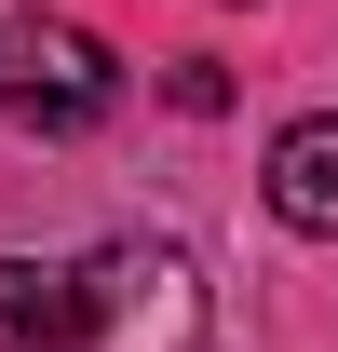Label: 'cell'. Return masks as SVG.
I'll return each instance as SVG.
<instances>
[{
  "label": "cell",
  "instance_id": "obj_2",
  "mask_svg": "<svg viewBox=\"0 0 338 352\" xmlns=\"http://www.w3.org/2000/svg\"><path fill=\"white\" fill-rule=\"evenodd\" d=\"M0 109L27 135H82L122 109V54L95 41V28H68V14H27L14 41H0Z\"/></svg>",
  "mask_w": 338,
  "mask_h": 352
},
{
  "label": "cell",
  "instance_id": "obj_3",
  "mask_svg": "<svg viewBox=\"0 0 338 352\" xmlns=\"http://www.w3.org/2000/svg\"><path fill=\"white\" fill-rule=\"evenodd\" d=\"M271 217L311 230V244H338V109H311V122L271 135Z\"/></svg>",
  "mask_w": 338,
  "mask_h": 352
},
{
  "label": "cell",
  "instance_id": "obj_1",
  "mask_svg": "<svg viewBox=\"0 0 338 352\" xmlns=\"http://www.w3.org/2000/svg\"><path fill=\"white\" fill-rule=\"evenodd\" d=\"M68 352H203V258L122 230L68 271Z\"/></svg>",
  "mask_w": 338,
  "mask_h": 352
},
{
  "label": "cell",
  "instance_id": "obj_4",
  "mask_svg": "<svg viewBox=\"0 0 338 352\" xmlns=\"http://www.w3.org/2000/svg\"><path fill=\"white\" fill-rule=\"evenodd\" d=\"M0 352H68V271L0 258Z\"/></svg>",
  "mask_w": 338,
  "mask_h": 352
}]
</instances>
